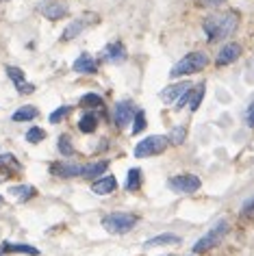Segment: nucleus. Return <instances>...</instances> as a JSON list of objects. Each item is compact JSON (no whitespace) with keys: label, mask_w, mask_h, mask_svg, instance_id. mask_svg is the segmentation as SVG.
Masks as SVG:
<instances>
[{"label":"nucleus","mask_w":254,"mask_h":256,"mask_svg":"<svg viewBox=\"0 0 254 256\" xmlns=\"http://www.w3.org/2000/svg\"><path fill=\"white\" fill-rule=\"evenodd\" d=\"M239 26V15L235 11H226V13H213L202 22V31L207 35V39L215 43V41H224L237 31Z\"/></svg>","instance_id":"1"},{"label":"nucleus","mask_w":254,"mask_h":256,"mask_svg":"<svg viewBox=\"0 0 254 256\" xmlns=\"http://www.w3.org/2000/svg\"><path fill=\"white\" fill-rule=\"evenodd\" d=\"M209 65V54L202 52V50H193L189 54H185L178 63L169 70V76L172 78H178V76H189V74H196V72H202L204 68Z\"/></svg>","instance_id":"2"},{"label":"nucleus","mask_w":254,"mask_h":256,"mask_svg":"<svg viewBox=\"0 0 254 256\" xmlns=\"http://www.w3.org/2000/svg\"><path fill=\"white\" fill-rule=\"evenodd\" d=\"M139 217L132 213H109L102 217V228L109 235H126L137 226Z\"/></svg>","instance_id":"3"},{"label":"nucleus","mask_w":254,"mask_h":256,"mask_svg":"<svg viewBox=\"0 0 254 256\" xmlns=\"http://www.w3.org/2000/svg\"><path fill=\"white\" fill-rule=\"evenodd\" d=\"M168 146H169V137H165V135H150V137L141 139L139 144L135 146L132 154H135L137 159H148V156L163 154V152L168 150Z\"/></svg>","instance_id":"4"},{"label":"nucleus","mask_w":254,"mask_h":256,"mask_svg":"<svg viewBox=\"0 0 254 256\" xmlns=\"http://www.w3.org/2000/svg\"><path fill=\"white\" fill-rule=\"evenodd\" d=\"M226 232H228V221L219 219L217 224H215L211 230L207 232V235L193 243V248H191L193 254H202V252H207V250H213L215 246H219V243H222V239L226 237Z\"/></svg>","instance_id":"5"},{"label":"nucleus","mask_w":254,"mask_h":256,"mask_svg":"<svg viewBox=\"0 0 254 256\" xmlns=\"http://www.w3.org/2000/svg\"><path fill=\"white\" fill-rule=\"evenodd\" d=\"M168 187L176 193H196L198 189L202 187V181L196 176V174H178V176H172L168 181Z\"/></svg>","instance_id":"6"},{"label":"nucleus","mask_w":254,"mask_h":256,"mask_svg":"<svg viewBox=\"0 0 254 256\" xmlns=\"http://www.w3.org/2000/svg\"><path fill=\"white\" fill-rule=\"evenodd\" d=\"M4 72H7V76L11 78V83L15 85L18 94L29 96V94H33V91H35V85H33V83H26V76H24V72H22L20 68H15V65H7V68H4Z\"/></svg>","instance_id":"7"},{"label":"nucleus","mask_w":254,"mask_h":256,"mask_svg":"<svg viewBox=\"0 0 254 256\" xmlns=\"http://www.w3.org/2000/svg\"><path fill=\"white\" fill-rule=\"evenodd\" d=\"M37 9H40V13L43 15V18L52 20V22L63 20L65 15H68V4L59 2V0H46V2H42Z\"/></svg>","instance_id":"8"},{"label":"nucleus","mask_w":254,"mask_h":256,"mask_svg":"<svg viewBox=\"0 0 254 256\" xmlns=\"http://www.w3.org/2000/svg\"><path fill=\"white\" fill-rule=\"evenodd\" d=\"M100 57H102V61H107V63H124L128 52H126V46L122 41H111L102 48Z\"/></svg>","instance_id":"9"},{"label":"nucleus","mask_w":254,"mask_h":256,"mask_svg":"<svg viewBox=\"0 0 254 256\" xmlns=\"http://www.w3.org/2000/svg\"><path fill=\"white\" fill-rule=\"evenodd\" d=\"M135 105H132L130 100H122L115 105V126L118 128H126L128 124L132 122V117H135Z\"/></svg>","instance_id":"10"},{"label":"nucleus","mask_w":254,"mask_h":256,"mask_svg":"<svg viewBox=\"0 0 254 256\" xmlns=\"http://www.w3.org/2000/svg\"><path fill=\"white\" fill-rule=\"evenodd\" d=\"M241 57V46L237 41H228L222 46V50L217 52V59H215V65H219V68H224V65H230L235 63L237 59Z\"/></svg>","instance_id":"11"},{"label":"nucleus","mask_w":254,"mask_h":256,"mask_svg":"<svg viewBox=\"0 0 254 256\" xmlns=\"http://www.w3.org/2000/svg\"><path fill=\"white\" fill-rule=\"evenodd\" d=\"M83 170H85V165H76V163H54V165H50V172L59 178L83 176Z\"/></svg>","instance_id":"12"},{"label":"nucleus","mask_w":254,"mask_h":256,"mask_svg":"<svg viewBox=\"0 0 254 256\" xmlns=\"http://www.w3.org/2000/svg\"><path fill=\"white\" fill-rule=\"evenodd\" d=\"M115 189H118V181H115V176H111V174H102L100 178H96V181L91 183V191L98 195L113 193Z\"/></svg>","instance_id":"13"},{"label":"nucleus","mask_w":254,"mask_h":256,"mask_svg":"<svg viewBox=\"0 0 254 256\" xmlns=\"http://www.w3.org/2000/svg\"><path fill=\"white\" fill-rule=\"evenodd\" d=\"M15 172H20V161L13 154H0V183L11 178Z\"/></svg>","instance_id":"14"},{"label":"nucleus","mask_w":254,"mask_h":256,"mask_svg":"<svg viewBox=\"0 0 254 256\" xmlns=\"http://www.w3.org/2000/svg\"><path fill=\"white\" fill-rule=\"evenodd\" d=\"M191 87L189 80H180V83H174V85H169V87H165V89L161 91V100L163 102H168V105H172V102H176L180 96L185 94L187 89Z\"/></svg>","instance_id":"15"},{"label":"nucleus","mask_w":254,"mask_h":256,"mask_svg":"<svg viewBox=\"0 0 254 256\" xmlns=\"http://www.w3.org/2000/svg\"><path fill=\"white\" fill-rule=\"evenodd\" d=\"M4 254H26V256H40V250L35 246H26V243H9L4 241L0 246V256Z\"/></svg>","instance_id":"16"},{"label":"nucleus","mask_w":254,"mask_h":256,"mask_svg":"<svg viewBox=\"0 0 254 256\" xmlns=\"http://www.w3.org/2000/svg\"><path fill=\"white\" fill-rule=\"evenodd\" d=\"M72 70H74V72H79V74H96L98 72V61L91 57V54L83 52L81 57L74 61Z\"/></svg>","instance_id":"17"},{"label":"nucleus","mask_w":254,"mask_h":256,"mask_svg":"<svg viewBox=\"0 0 254 256\" xmlns=\"http://www.w3.org/2000/svg\"><path fill=\"white\" fill-rule=\"evenodd\" d=\"M178 243H180L178 235H172V232H161V235L148 239L143 246H146V248H163V246H178Z\"/></svg>","instance_id":"18"},{"label":"nucleus","mask_w":254,"mask_h":256,"mask_svg":"<svg viewBox=\"0 0 254 256\" xmlns=\"http://www.w3.org/2000/svg\"><path fill=\"white\" fill-rule=\"evenodd\" d=\"M109 167V161H96V163H87L85 170H83V178L85 181H96V178H100L104 172H107Z\"/></svg>","instance_id":"19"},{"label":"nucleus","mask_w":254,"mask_h":256,"mask_svg":"<svg viewBox=\"0 0 254 256\" xmlns=\"http://www.w3.org/2000/svg\"><path fill=\"white\" fill-rule=\"evenodd\" d=\"M11 195H15V200L18 202H29V200H33L37 195V189L33 187V184H15V187H11L9 189Z\"/></svg>","instance_id":"20"},{"label":"nucleus","mask_w":254,"mask_h":256,"mask_svg":"<svg viewBox=\"0 0 254 256\" xmlns=\"http://www.w3.org/2000/svg\"><path fill=\"white\" fill-rule=\"evenodd\" d=\"M87 26V22L85 18H79V20H72L68 26H65V31H63V35H61V41H72L74 37H79L83 29Z\"/></svg>","instance_id":"21"},{"label":"nucleus","mask_w":254,"mask_h":256,"mask_svg":"<svg viewBox=\"0 0 254 256\" xmlns=\"http://www.w3.org/2000/svg\"><path fill=\"white\" fill-rule=\"evenodd\" d=\"M37 115H40V111H37V107H33V105H24V107H20L18 111L11 115V119L13 122H33Z\"/></svg>","instance_id":"22"},{"label":"nucleus","mask_w":254,"mask_h":256,"mask_svg":"<svg viewBox=\"0 0 254 256\" xmlns=\"http://www.w3.org/2000/svg\"><path fill=\"white\" fill-rule=\"evenodd\" d=\"M96 128H98V115H93V113H85V115L79 119V130L81 133L91 135Z\"/></svg>","instance_id":"23"},{"label":"nucleus","mask_w":254,"mask_h":256,"mask_svg":"<svg viewBox=\"0 0 254 256\" xmlns=\"http://www.w3.org/2000/svg\"><path fill=\"white\" fill-rule=\"evenodd\" d=\"M139 187H141V170L132 167V170H128V176H126V191L135 193Z\"/></svg>","instance_id":"24"},{"label":"nucleus","mask_w":254,"mask_h":256,"mask_svg":"<svg viewBox=\"0 0 254 256\" xmlns=\"http://www.w3.org/2000/svg\"><path fill=\"white\" fill-rule=\"evenodd\" d=\"M204 89H207V85H204V83L196 85V87L191 89V100H189V111H191V113H196L198 109H200L202 98H204Z\"/></svg>","instance_id":"25"},{"label":"nucleus","mask_w":254,"mask_h":256,"mask_svg":"<svg viewBox=\"0 0 254 256\" xmlns=\"http://www.w3.org/2000/svg\"><path fill=\"white\" fill-rule=\"evenodd\" d=\"M81 107H85V109H100V107H104V100H102L100 94H85L81 98Z\"/></svg>","instance_id":"26"},{"label":"nucleus","mask_w":254,"mask_h":256,"mask_svg":"<svg viewBox=\"0 0 254 256\" xmlns=\"http://www.w3.org/2000/svg\"><path fill=\"white\" fill-rule=\"evenodd\" d=\"M146 126H148V122H146V113L141 111V109H137L135 111V117H132V135H139V133H143L146 130Z\"/></svg>","instance_id":"27"},{"label":"nucleus","mask_w":254,"mask_h":256,"mask_svg":"<svg viewBox=\"0 0 254 256\" xmlns=\"http://www.w3.org/2000/svg\"><path fill=\"white\" fill-rule=\"evenodd\" d=\"M24 137H26V141H29V144H42V141L46 139V130L40 128V126H33V128L26 130Z\"/></svg>","instance_id":"28"},{"label":"nucleus","mask_w":254,"mask_h":256,"mask_svg":"<svg viewBox=\"0 0 254 256\" xmlns=\"http://www.w3.org/2000/svg\"><path fill=\"white\" fill-rule=\"evenodd\" d=\"M70 111H72V109H70L68 105H63V107L54 109V111L50 113V115H48V122H50V124H61L63 119L70 115Z\"/></svg>","instance_id":"29"},{"label":"nucleus","mask_w":254,"mask_h":256,"mask_svg":"<svg viewBox=\"0 0 254 256\" xmlns=\"http://www.w3.org/2000/svg\"><path fill=\"white\" fill-rule=\"evenodd\" d=\"M185 139H187V128H185V126H174L172 133H169V144L183 146Z\"/></svg>","instance_id":"30"},{"label":"nucleus","mask_w":254,"mask_h":256,"mask_svg":"<svg viewBox=\"0 0 254 256\" xmlns=\"http://www.w3.org/2000/svg\"><path fill=\"white\" fill-rule=\"evenodd\" d=\"M57 146H59V154H63V156H72L74 154V146H72V141L68 135H61L57 141Z\"/></svg>","instance_id":"31"},{"label":"nucleus","mask_w":254,"mask_h":256,"mask_svg":"<svg viewBox=\"0 0 254 256\" xmlns=\"http://www.w3.org/2000/svg\"><path fill=\"white\" fill-rule=\"evenodd\" d=\"M191 89H193V85H191V87H189V89H187V91H185V94H183V96H180V98H178V100H176V102H174L176 111H180V109H185L187 105H189V100H191Z\"/></svg>","instance_id":"32"},{"label":"nucleus","mask_w":254,"mask_h":256,"mask_svg":"<svg viewBox=\"0 0 254 256\" xmlns=\"http://www.w3.org/2000/svg\"><path fill=\"white\" fill-rule=\"evenodd\" d=\"M241 215L244 217H252L254 215V195H250V198L244 202V206H241Z\"/></svg>","instance_id":"33"},{"label":"nucleus","mask_w":254,"mask_h":256,"mask_svg":"<svg viewBox=\"0 0 254 256\" xmlns=\"http://www.w3.org/2000/svg\"><path fill=\"white\" fill-rule=\"evenodd\" d=\"M246 122L250 128H254V100L250 102V107H248V111H246Z\"/></svg>","instance_id":"34"},{"label":"nucleus","mask_w":254,"mask_h":256,"mask_svg":"<svg viewBox=\"0 0 254 256\" xmlns=\"http://www.w3.org/2000/svg\"><path fill=\"white\" fill-rule=\"evenodd\" d=\"M224 2V0H202V4H219Z\"/></svg>","instance_id":"35"},{"label":"nucleus","mask_w":254,"mask_h":256,"mask_svg":"<svg viewBox=\"0 0 254 256\" xmlns=\"http://www.w3.org/2000/svg\"><path fill=\"white\" fill-rule=\"evenodd\" d=\"M4 204V200H2V195H0V206H2Z\"/></svg>","instance_id":"36"}]
</instances>
